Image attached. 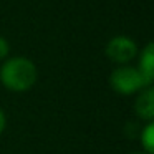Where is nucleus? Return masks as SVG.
Returning <instances> with one entry per match:
<instances>
[{
  "label": "nucleus",
  "instance_id": "4",
  "mask_svg": "<svg viewBox=\"0 0 154 154\" xmlns=\"http://www.w3.org/2000/svg\"><path fill=\"white\" fill-rule=\"evenodd\" d=\"M134 109L141 119L151 121L154 118V90L151 86L141 90L139 96L136 98V103H134Z\"/></svg>",
  "mask_w": 154,
  "mask_h": 154
},
{
  "label": "nucleus",
  "instance_id": "9",
  "mask_svg": "<svg viewBox=\"0 0 154 154\" xmlns=\"http://www.w3.org/2000/svg\"><path fill=\"white\" fill-rule=\"evenodd\" d=\"M134 154H144V152H134Z\"/></svg>",
  "mask_w": 154,
  "mask_h": 154
},
{
  "label": "nucleus",
  "instance_id": "6",
  "mask_svg": "<svg viewBox=\"0 0 154 154\" xmlns=\"http://www.w3.org/2000/svg\"><path fill=\"white\" fill-rule=\"evenodd\" d=\"M141 143L146 151V154L154 152V124L149 123L143 131H141Z\"/></svg>",
  "mask_w": 154,
  "mask_h": 154
},
{
  "label": "nucleus",
  "instance_id": "8",
  "mask_svg": "<svg viewBox=\"0 0 154 154\" xmlns=\"http://www.w3.org/2000/svg\"><path fill=\"white\" fill-rule=\"evenodd\" d=\"M5 124H7V118H5V113L2 111V108H0V134L4 133Z\"/></svg>",
  "mask_w": 154,
  "mask_h": 154
},
{
  "label": "nucleus",
  "instance_id": "5",
  "mask_svg": "<svg viewBox=\"0 0 154 154\" xmlns=\"http://www.w3.org/2000/svg\"><path fill=\"white\" fill-rule=\"evenodd\" d=\"M137 70L141 71V75L146 80V83L151 86L152 80H154V45L152 43H147L146 48L143 50Z\"/></svg>",
  "mask_w": 154,
  "mask_h": 154
},
{
  "label": "nucleus",
  "instance_id": "3",
  "mask_svg": "<svg viewBox=\"0 0 154 154\" xmlns=\"http://www.w3.org/2000/svg\"><path fill=\"white\" fill-rule=\"evenodd\" d=\"M137 53V45L134 43L133 38L119 35V37H114L108 42L106 45V55L111 61L114 63L124 65L128 61H131Z\"/></svg>",
  "mask_w": 154,
  "mask_h": 154
},
{
  "label": "nucleus",
  "instance_id": "1",
  "mask_svg": "<svg viewBox=\"0 0 154 154\" xmlns=\"http://www.w3.org/2000/svg\"><path fill=\"white\" fill-rule=\"evenodd\" d=\"M38 71L32 60L25 57H14L7 60L0 68V80L10 91H28L37 83Z\"/></svg>",
  "mask_w": 154,
  "mask_h": 154
},
{
  "label": "nucleus",
  "instance_id": "2",
  "mask_svg": "<svg viewBox=\"0 0 154 154\" xmlns=\"http://www.w3.org/2000/svg\"><path fill=\"white\" fill-rule=\"evenodd\" d=\"M109 85L119 94H133L147 88L149 85L143 78L141 71L133 66H119L111 73Z\"/></svg>",
  "mask_w": 154,
  "mask_h": 154
},
{
  "label": "nucleus",
  "instance_id": "7",
  "mask_svg": "<svg viewBox=\"0 0 154 154\" xmlns=\"http://www.w3.org/2000/svg\"><path fill=\"white\" fill-rule=\"evenodd\" d=\"M8 50H10V47H8V42L5 40L4 37H0V61H2V60H4V58L8 55Z\"/></svg>",
  "mask_w": 154,
  "mask_h": 154
}]
</instances>
